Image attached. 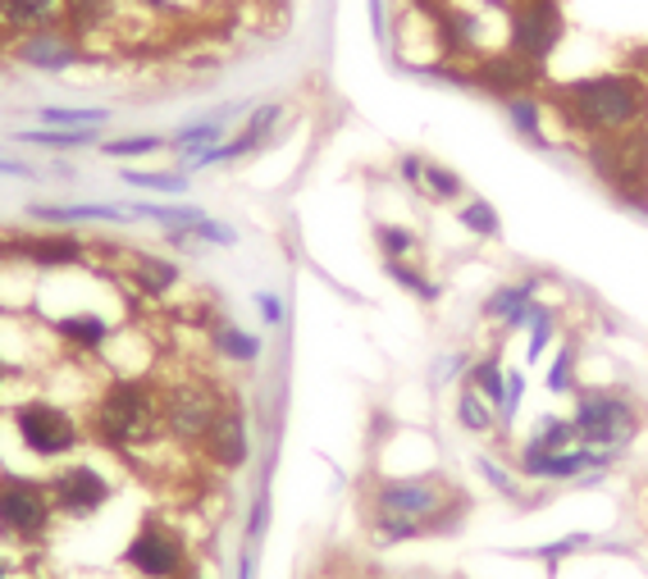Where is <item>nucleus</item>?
<instances>
[{"label":"nucleus","instance_id":"1","mask_svg":"<svg viewBox=\"0 0 648 579\" xmlns=\"http://www.w3.org/2000/svg\"><path fill=\"white\" fill-rule=\"evenodd\" d=\"M543 100L557 110L562 128L580 132L585 142L617 138V132H635L648 124V78L635 74L630 64L626 69H603L571 83H553Z\"/></svg>","mask_w":648,"mask_h":579},{"label":"nucleus","instance_id":"2","mask_svg":"<svg viewBox=\"0 0 648 579\" xmlns=\"http://www.w3.org/2000/svg\"><path fill=\"white\" fill-rule=\"evenodd\" d=\"M87 433L96 442H106L110 452H142L156 438H164L160 429V388L138 379V374H115V379L96 393L92 401V420Z\"/></svg>","mask_w":648,"mask_h":579},{"label":"nucleus","instance_id":"3","mask_svg":"<svg viewBox=\"0 0 648 579\" xmlns=\"http://www.w3.org/2000/svg\"><path fill=\"white\" fill-rule=\"evenodd\" d=\"M224 406H229V393L215 379L183 374V379L160 388V429H164L169 442L201 452V442H206V433L220 420Z\"/></svg>","mask_w":648,"mask_h":579},{"label":"nucleus","instance_id":"4","mask_svg":"<svg viewBox=\"0 0 648 579\" xmlns=\"http://www.w3.org/2000/svg\"><path fill=\"white\" fill-rule=\"evenodd\" d=\"M585 160L603 179V187H612V196L648 215V124L635 132H617V138L585 142Z\"/></svg>","mask_w":648,"mask_h":579},{"label":"nucleus","instance_id":"5","mask_svg":"<svg viewBox=\"0 0 648 579\" xmlns=\"http://www.w3.org/2000/svg\"><path fill=\"white\" fill-rule=\"evenodd\" d=\"M571 425L580 433V442H594V448H630L644 429V411L626 388H575L571 393Z\"/></svg>","mask_w":648,"mask_h":579},{"label":"nucleus","instance_id":"6","mask_svg":"<svg viewBox=\"0 0 648 579\" xmlns=\"http://www.w3.org/2000/svg\"><path fill=\"white\" fill-rule=\"evenodd\" d=\"M51 525H55V506H51L46 480L0 470V538L38 548V543L51 538Z\"/></svg>","mask_w":648,"mask_h":579},{"label":"nucleus","instance_id":"7","mask_svg":"<svg viewBox=\"0 0 648 579\" xmlns=\"http://www.w3.org/2000/svg\"><path fill=\"white\" fill-rule=\"evenodd\" d=\"M14 433L23 442V452H32L38 461H64L83 448L87 429L78 425V416L70 406L60 401H46V397H32V401H19L14 406Z\"/></svg>","mask_w":648,"mask_h":579},{"label":"nucleus","instance_id":"8","mask_svg":"<svg viewBox=\"0 0 648 579\" xmlns=\"http://www.w3.org/2000/svg\"><path fill=\"white\" fill-rule=\"evenodd\" d=\"M502 14H507V51L534 64V69H543L566 42L562 0H507Z\"/></svg>","mask_w":648,"mask_h":579},{"label":"nucleus","instance_id":"9","mask_svg":"<svg viewBox=\"0 0 648 579\" xmlns=\"http://www.w3.org/2000/svg\"><path fill=\"white\" fill-rule=\"evenodd\" d=\"M119 561L138 579H188L192 553H188V538L174 525L160 521V516H147L138 529H132V538L124 543Z\"/></svg>","mask_w":648,"mask_h":579},{"label":"nucleus","instance_id":"10","mask_svg":"<svg viewBox=\"0 0 648 579\" xmlns=\"http://www.w3.org/2000/svg\"><path fill=\"white\" fill-rule=\"evenodd\" d=\"M461 497V489H453L443 474H402V480H380L370 493V511H384V516H406L421 521L425 529L434 525V516H443L453 502ZM434 538V534H429Z\"/></svg>","mask_w":648,"mask_h":579},{"label":"nucleus","instance_id":"11","mask_svg":"<svg viewBox=\"0 0 648 579\" xmlns=\"http://www.w3.org/2000/svg\"><path fill=\"white\" fill-rule=\"evenodd\" d=\"M622 448H594V442H575L566 452H549V457H517V470L525 480L539 484H598L603 474H612V465H622Z\"/></svg>","mask_w":648,"mask_h":579},{"label":"nucleus","instance_id":"12","mask_svg":"<svg viewBox=\"0 0 648 579\" xmlns=\"http://www.w3.org/2000/svg\"><path fill=\"white\" fill-rule=\"evenodd\" d=\"M51 506H55V516H70V521H87L96 516L100 506H106L115 497V484H110V474L106 470H96L92 461H70V465H60L51 480Z\"/></svg>","mask_w":648,"mask_h":579},{"label":"nucleus","instance_id":"13","mask_svg":"<svg viewBox=\"0 0 648 579\" xmlns=\"http://www.w3.org/2000/svg\"><path fill=\"white\" fill-rule=\"evenodd\" d=\"M10 60H19L23 69H38V74H70L87 60V46L64 23H55V28H42V32L19 37L10 46Z\"/></svg>","mask_w":648,"mask_h":579},{"label":"nucleus","instance_id":"14","mask_svg":"<svg viewBox=\"0 0 648 579\" xmlns=\"http://www.w3.org/2000/svg\"><path fill=\"white\" fill-rule=\"evenodd\" d=\"M0 260H19L32 269H83L87 247L74 233H32V237H10L0 243Z\"/></svg>","mask_w":648,"mask_h":579},{"label":"nucleus","instance_id":"15","mask_svg":"<svg viewBox=\"0 0 648 579\" xmlns=\"http://www.w3.org/2000/svg\"><path fill=\"white\" fill-rule=\"evenodd\" d=\"M201 457H206L215 470H224V474L243 470L252 461V429H247V411H243V401L237 397H229L220 420L211 425L206 442H201Z\"/></svg>","mask_w":648,"mask_h":579},{"label":"nucleus","instance_id":"16","mask_svg":"<svg viewBox=\"0 0 648 579\" xmlns=\"http://www.w3.org/2000/svg\"><path fill=\"white\" fill-rule=\"evenodd\" d=\"M539 283H543L539 275H525V279H517V283H498V288L485 297L480 315H485L489 324H498L502 337L517 333V329H525V324H530V311H534V301H539Z\"/></svg>","mask_w":648,"mask_h":579},{"label":"nucleus","instance_id":"17","mask_svg":"<svg viewBox=\"0 0 648 579\" xmlns=\"http://www.w3.org/2000/svg\"><path fill=\"white\" fill-rule=\"evenodd\" d=\"M46 329L60 337L70 352H83V356H96V352H106L115 343V324L110 315H100V311H64V315H51Z\"/></svg>","mask_w":648,"mask_h":579},{"label":"nucleus","instance_id":"18","mask_svg":"<svg viewBox=\"0 0 648 579\" xmlns=\"http://www.w3.org/2000/svg\"><path fill=\"white\" fill-rule=\"evenodd\" d=\"M55 23H64V0H0V32L14 42Z\"/></svg>","mask_w":648,"mask_h":579},{"label":"nucleus","instance_id":"19","mask_svg":"<svg viewBox=\"0 0 648 579\" xmlns=\"http://www.w3.org/2000/svg\"><path fill=\"white\" fill-rule=\"evenodd\" d=\"M128 283L138 288L142 297H169L179 283H183V269L179 260H169V256H151V251H138V256H128Z\"/></svg>","mask_w":648,"mask_h":579},{"label":"nucleus","instance_id":"20","mask_svg":"<svg viewBox=\"0 0 648 579\" xmlns=\"http://www.w3.org/2000/svg\"><path fill=\"white\" fill-rule=\"evenodd\" d=\"M502 115H507L511 132H517L521 142H530V147H549V128H543V119H549V100H543L539 92L502 96Z\"/></svg>","mask_w":648,"mask_h":579},{"label":"nucleus","instance_id":"21","mask_svg":"<svg viewBox=\"0 0 648 579\" xmlns=\"http://www.w3.org/2000/svg\"><path fill=\"white\" fill-rule=\"evenodd\" d=\"M243 110H247V106H220V110L206 115V119L183 124L179 132H169V151H179V160H188V156L206 151V147H220V142H224L229 119H233V115H243Z\"/></svg>","mask_w":648,"mask_h":579},{"label":"nucleus","instance_id":"22","mask_svg":"<svg viewBox=\"0 0 648 579\" xmlns=\"http://www.w3.org/2000/svg\"><path fill=\"white\" fill-rule=\"evenodd\" d=\"M28 215L38 224H132L128 206H100V201H78V206H28Z\"/></svg>","mask_w":648,"mask_h":579},{"label":"nucleus","instance_id":"23","mask_svg":"<svg viewBox=\"0 0 648 579\" xmlns=\"http://www.w3.org/2000/svg\"><path fill=\"white\" fill-rule=\"evenodd\" d=\"M575 442H580V433H575L571 416H539L534 429H530V438L521 442V452H517V457H549V452H566V448H575Z\"/></svg>","mask_w":648,"mask_h":579},{"label":"nucleus","instance_id":"24","mask_svg":"<svg viewBox=\"0 0 648 579\" xmlns=\"http://www.w3.org/2000/svg\"><path fill=\"white\" fill-rule=\"evenodd\" d=\"M14 142L46 151H83V147H100V128H23L14 132Z\"/></svg>","mask_w":648,"mask_h":579},{"label":"nucleus","instance_id":"25","mask_svg":"<svg viewBox=\"0 0 648 579\" xmlns=\"http://www.w3.org/2000/svg\"><path fill=\"white\" fill-rule=\"evenodd\" d=\"M461 384H470V388L480 393V397L493 406V411H498V406H502V393H507V369H502L498 347H493V352H485V356H475Z\"/></svg>","mask_w":648,"mask_h":579},{"label":"nucleus","instance_id":"26","mask_svg":"<svg viewBox=\"0 0 648 579\" xmlns=\"http://www.w3.org/2000/svg\"><path fill=\"white\" fill-rule=\"evenodd\" d=\"M211 347H215L224 361H233V365L261 361V337L247 333V329H237V324H229V320H220V324L211 329Z\"/></svg>","mask_w":648,"mask_h":579},{"label":"nucleus","instance_id":"27","mask_svg":"<svg viewBox=\"0 0 648 579\" xmlns=\"http://www.w3.org/2000/svg\"><path fill=\"white\" fill-rule=\"evenodd\" d=\"M453 416H457V425H461L466 433H498V411H493V406H489L480 393H475L470 384L457 388Z\"/></svg>","mask_w":648,"mask_h":579},{"label":"nucleus","instance_id":"28","mask_svg":"<svg viewBox=\"0 0 648 579\" xmlns=\"http://www.w3.org/2000/svg\"><path fill=\"white\" fill-rule=\"evenodd\" d=\"M525 365H539V356H549V347L557 343V311L549 301H534L530 324H525Z\"/></svg>","mask_w":648,"mask_h":579},{"label":"nucleus","instance_id":"29","mask_svg":"<svg viewBox=\"0 0 648 579\" xmlns=\"http://www.w3.org/2000/svg\"><path fill=\"white\" fill-rule=\"evenodd\" d=\"M421 192L438 206H453V201H466V183L457 169H448L443 160H425V179H421Z\"/></svg>","mask_w":648,"mask_h":579},{"label":"nucleus","instance_id":"30","mask_svg":"<svg viewBox=\"0 0 648 579\" xmlns=\"http://www.w3.org/2000/svg\"><path fill=\"white\" fill-rule=\"evenodd\" d=\"M457 224H461L470 237H485V243L502 237V219H498V211L489 206L485 196H466L461 206H457Z\"/></svg>","mask_w":648,"mask_h":579},{"label":"nucleus","instance_id":"31","mask_svg":"<svg viewBox=\"0 0 648 579\" xmlns=\"http://www.w3.org/2000/svg\"><path fill=\"white\" fill-rule=\"evenodd\" d=\"M384 275H389V279H393L402 292H412L416 301H425V305H434V301L443 297V288H438V283L425 275V269H416L412 260H384Z\"/></svg>","mask_w":648,"mask_h":579},{"label":"nucleus","instance_id":"32","mask_svg":"<svg viewBox=\"0 0 648 579\" xmlns=\"http://www.w3.org/2000/svg\"><path fill=\"white\" fill-rule=\"evenodd\" d=\"M38 119L42 128H106L110 110L106 106H46Z\"/></svg>","mask_w":648,"mask_h":579},{"label":"nucleus","instance_id":"33","mask_svg":"<svg viewBox=\"0 0 648 579\" xmlns=\"http://www.w3.org/2000/svg\"><path fill=\"white\" fill-rule=\"evenodd\" d=\"M128 211H132V219H151L160 228H192V224L206 219L201 206H151V201H132Z\"/></svg>","mask_w":648,"mask_h":579},{"label":"nucleus","instance_id":"34","mask_svg":"<svg viewBox=\"0 0 648 579\" xmlns=\"http://www.w3.org/2000/svg\"><path fill=\"white\" fill-rule=\"evenodd\" d=\"M374 247H380L384 260H412L416 247H421V237L412 228H402V224H374Z\"/></svg>","mask_w":648,"mask_h":579},{"label":"nucleus","instance_id":"35","mask_svg":"<svg viewBox=\"0 0 648 579\" xmlns=\"http://www.w3.org/2000/svg\"><path fill=\"white\" fill-rule=\"evenodd\" d=\"M128 187H138V192H164V196H183L188 192V174L183 169H174V174H151V169H124L119 174Z\"/></svg>","mask_w":648,"mask_h":579},{"label":"nucleus","instance_id":"36","mask_svg":"<svg viewBox=\"0 0 648 579\" xmlns=\"http://www.w3.org/2000/svg\"><path fill=\"white\" fill-rule=\"evenodd\" d=\"M575 365H580V347H575V337H566V343L557 347V356H553V365H549V379H543L553 397L575 393Z\"/></svg>","mask_w":648,"mask_h":579},{"label":"nucleus","instance_id":"37","mask_svg":"<svg viewBox=\"0 0 648 579\" xmlns=\"http://www.w3.org/2000/svg\"><path fill=\"white\" fill-rule=\"evenodd\" d=\"M164 147H169V138H160V132H132V138L100 142V156H110V160H138V156H156Z\"/></svg>","mask_w":648,"mask_h":579},{"label":"nucleus","instance_id":"38","mask_svg":"<svg viewBox=\"0 0 648 579\" xmlns=\"http://www.w3.org/2000/svg\"><path fill=\"white\" fill-rule=\"evenodd\" d=\"M475 470L485 474V484H489L493 493H502L507 502H521V506H525V489L517 484V474H511L507 465H498L493 457H475Z\"/></svg>","mask_w":648,"mask_h":579},{"label":"nucleus","instance_id":"39","mask_svg":"<svg viewBox=\"0 0 648 579\" xmlns=\"http://www.w3.org/2000/svg\"><path fill=\"white\" fill-rule=\"evenodd\" d=\"M589 534H562L557 543H543V548H530V553H517V557H530V561H549V566H557V561H566V557H575V553H585L589 548Z\"/></svg>","mask_w":648,"mask_h":579},{"label":"nucleus","instance_id":"40","mask_svg":"<svg viewBox=\"0 0 648 579\" xmlns=\"http://www.w3.org/2000/svg\"><path fill=\"white\" fill-rule=\"evenodd\" d=\"M192 237H196V243H206V247H237V228L233 224H224V219H201V224H192L188 228Z\"/></svg>","mask_w":648,"mask_h":579},{"label":"nucleus","instance_id":"41","mask_svg":"<svg viewBox=\"0 0 648 579\" xmlns=\"http://www.w3.org/2000/svg\"><path fill=\"white\" fill-rule=\"evenodd\" d=\"M470 361H475V356H466V352H453V356H443V361L434 365V384H457V379H466Z\"/></svg>","mask_w":648,"mask_h":579},{"label":"nucleus","instance_id":"42","mask_svg":"<svg viewBox=\"0 0 648 579\" xmlns=\"http://www.w3.org/2000/svg\"><path fill=\"white\" fill-rule=\"evenodd\" d=\"M265 529H269V493H256L252 516H247V543H261Z\"/></svg>","mask_w":648,"mask_h":579},{"label":"nucleus","instance_id":"43","mask_svg":"<svg viewBox=\"0 0 648 579\" xmlns=\"http://www.w3.org/2000/svg\"><path fill=\"white\" fill-rule=\"evenodd\" d=\"M397 179H402L406 187H416V192H421V179H425V156H416V151L397 156Z\"/></svg>","mask_w":648,"mask_h":579},{"label":"nucleus","instance_id":"44","mask_svg":"<svg viewBox=\"0 0 648 579\" xmlns=\"http://www.w3.org/2000/svg\"><path fill=\"white\" fill-rule=\"evenodd\" d=\"M256 315H261L269 329H279V324H284V297H279V292H256Z\"/></svg>","mask_w":648,"mask_h":579},{"label":"nucleus","instance_id":"45","mask_svg":"<svg viewBox=\"0 0 648 579\" xmlns=\"http://www.w3.org/2000/svg\"><path fill=\"white\" fill-rule=\"evenodd\" d=\"M370 23H374V37L389 42V6L384 0H370Z\"/></svg>","mask_w":648,"mask_h":579},{"label":"nucleus","instance_id":"46","mask_svg":"<svg viewBox=\"0 0 648 579\" xmlns=\"http://www.w3.org/2000/svg\"><path fill=\"white\" fill-rule=\"evenodd\" d=\"M0 174H10V179H32V164H23V160H6V156H0Z\"/></svg>","mask_w":648,"mask_h":579},{"label":"nucleus","instance_id":"47","mask_svg":"<svg viewBox=\"0 0 648 579\" xmlns=\"http://www.w3.org/2000/svg\"><path fill=\"white\" fill-rule=\"evenodd\" d=\"M630 69L648 78V46H635V51H630Z\"/></svg>","mask_w":648,"mask_h":579},{"label":"nucleus","instance_id":"48","mask_svg":"<svg viewBox=\"0 0 648 579\" xmlns=\"http://www.w3.org/2000/svg\"><path fill=\"white\" fill-rule=\"evenodd\" d=\"M237 579H256V553H243V566H237Z\"/></svg>","mask_w":648,"mask_h":579},{"label":"nucleus","instance_id":"49","mask_svg":"<svg viewBox=\"0 0 648 579\" xmlns=\"http://www.w3.org/2000/svg\"><path fill=\"white\" fill-rule=\"evenodd\" d=\"M142 6H147V10H160V14H169V10H174V0H142Z\"/></svg>","mask_w":648,"mask_h":579},{"label":"nucleus","instance_id":"50","mask_svg":"<svg viewBox=\"0 0 648 579\" xmlns=\"http://www.w3.org/2000/svg\"><path fill=\"white\" fill-rule=\"evenodd\" d=\"M10 374H14V369H10V361H6V352H0V388H6V379H10Z\"/></svg>","mask_w":648,"mask_h":579},{"label":"nucleus","instance_id":"51","mask_svg":"<svg viewBox=\"0 0 648 579\" xmlns=\"http://www.w3.org/2000/svg\"><path fill=\"white\" fill-rule=\"evenodd\" d=\"M0 579H10V566H6V557H0Z\"/></svg>","mask_w":648,"mask_h":579},{"label":"nucleus","instance_id":"52","mask_svg":"<svg viewBox=\"0 0 648 579\" xmlns=\"http://www.w3.org/2000/svg\"><path fill=\"white\" fill-rule=\"evenodd\" d=\"M192 579H206V575H192Z\"/></svg>","mask_w":648,"mask_h":579},{"label":"nucleus","instance_id":"53","mask_svg":"<svg viewBox=\"0 0 648 579\" xmlns=\"http://www.w3.org/2000/svg\"><path fill=\"white\" fill-rule=\"evenodd\" d=\"M64 6H70V0H64Z\"/></svg>","mask_w":648,"mask_h":579}]
</instances>
